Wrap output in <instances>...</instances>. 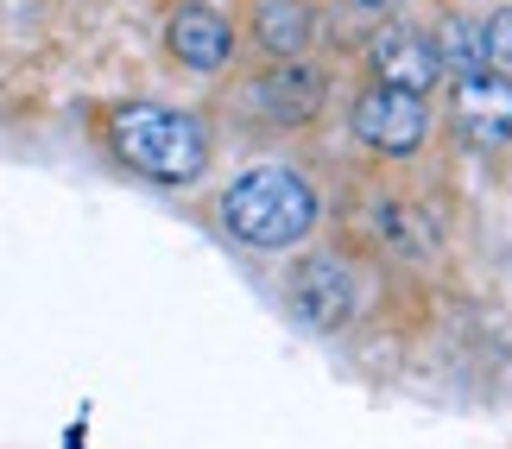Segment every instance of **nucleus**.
Here are the masks:
<instances>
[{
  "label": "nucleus",
  "mask_w": 512,
  "mask_h": 449,
  "mask_svg": "<svg viewBox=\"0 0 512 449\" xmlns=\"http://www.w3.org/2000/svg\"><path fill=\"white\" fill-rule=\"evenodd\" d=\"M222 222H228V234L241 247L285 253V247H298L310 234V222H317V197H310V184L298 178V171L260 165V171H247V178L228 184Z\"/></svg>",
  "instance_id": "nucleus-1"
},
{
  "label": "nucleus",
  "mask_w": 512,
  "mask_h": 449,
  "mask_svg": "<svg viewBox=\"0 0 512 449\" xmlns=\"http://www.w3.org/2000/svg\"><path fill=\"white\" fill-rule=\"evenodd\" d=\"M108 140L133 171H146V178H159V184H196L203 165H209L203 121H190V114H177V108H159V102L121 108L108 121Z\"/></svg>",
  "instance_id": "nucleus-2"
},
{
  "label": "nucleus",
  "mask_w": 512,
  "mask_h": 449,
  "mask_svg": "<svg viewBox=\"0 0 512 449\" xmlns=\"http://www.w3.org/2000/svg\"><path fill=\"white\" fill-rule=\"evenodd\" d=\"M424 95H405V89H386L373 83L361 102H354V133L373 146V152H418L424 146Z\"/></svg>",
  "instance_id": "nucleus-3"
},
{
  "label": "nucleus",
  "mask_w": 512,
  "mask_h": 449,
  "mask_svg": "<svg viewBox=\"0 0 512 449\" xmlns=\"http://www.w3.org/2000/svg\"><path fill=\"white\" fill-rule=\"evenodd\" d=\"M291 310L310 323V329H342L348 310H354V285H348V266L336 253H317L291 272Z\"/></svg>",
  "instance_id": "nucleus-4"
},
{
  "label": "nucleus",
  "mask_w": 512,
  "mask_h": 449,
  "mask_svg": "<svg viewBox=\"0 0 512 449\" xmlns=\"http://www.w3.org/2000/svg\"><path fill=\"white\" fill-rule=\"evenodd\" d=\"M373 76L386 89H405V95H424L430 83L443 76V57H437V38H424L418 26H386L373 38Z\"/></svg>",
  "instance_id": "nucleus-5"
},
{
  "label": "nucleus",
  "mask_w": 512,
  "mask_h": 449,
  "mask_svg": "<svg viewBox=\"0 0 512 449\" xmlns=\"http://www.w3.org/2000/svg\"><path fill=\"white\" fill-rule=\"evenodd\" d=\"M456 121L475 133V140H506L512 133V83L487 70L456 76Z\"/></svg>",
  "instance_id": "nucleus-6"
},
{
  "label": "nucleus",
  "mask_w": 512,
  "mask_h": 449,
  "mask_svg": "<svg viewBox=\"0 0 512 449\" xmlns=\"http://www.w3.org/2000/svg\"><path fill=\"white\" fill-rule=\"evenodd\" d=\"M228 19H215L209 7H184L171 19V51H177V64H190V70H222L228 64Z\"/></svg>",
  "instance_id": "nucleus-7"
},
{
  "label": "nucleus",
  "mask_w": 512,
  "mask_h": 449,
  "mask_svg": "<svg viewBox=\"0 0 512 449\" xmlns=\"http://www.w3.org/2000/svg\"><path fill=\"white\" fill-rule=\"evenodd\" d=\"M253 26H260V45L272 57H291V51H304V38H310V13L298 7V0H266L260 13H253Z\"/></svg>",
  "instance_id": "nucleus-8"
},
{
  "label": "nucleus",
  "mask_w": 512,
  "mask_h": 449,
  "mask_svg": "<svg viewBox=\"0 0 512 449\" xmlns=\"http://www.w3.org/2000/svg\"><path fill=\"white\" fill-rule=\"evenodd\" d=\"M437 57H443V64H456L462 76H468V70H487V45H481V26H475V19H449V32H443Z\"/></svg>",
  "instance_id": "nucleus-9"
},
{
  "label": "nucleus",
  "mask_w": 512,
  "mask_h": 449,
  "mask_svg": "<svg viewBox=\"0 0 512 449\" xmlns=\"http://www.w3.org/2000/svg\"><path fill=\"white\" fill-rule=\"evenodd\" d=\"M481 45H487V64H494V76H506L512 83V13H494L481 26Z\"/></svg>",
  "instance_id": "nucleus-10"
},
{
  "label": "nucleus",
  "mask_w": 512,
  "mask_h": 449,
  "mask_svg": "<svg viewBox=\"0 0 512 449\" xmlns=\"http://www.w3.org/2000/svg\"><path fill=\"white\" fill-rule=\"evenodd\" d=\"M367 7H399V0H367Z\"/></svg>",
  "instance_id": "nucleus-11"
}]
</instances>
